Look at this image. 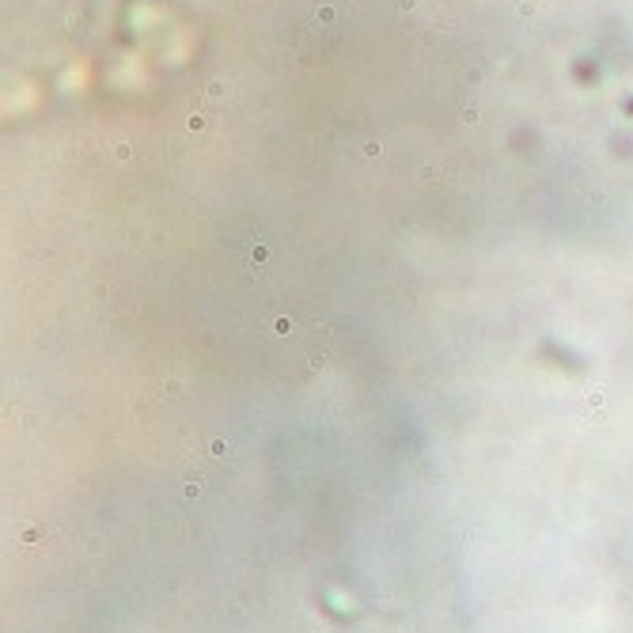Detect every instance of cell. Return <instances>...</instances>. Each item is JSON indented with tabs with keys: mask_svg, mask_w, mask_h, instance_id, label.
<instances>
[{
	"mask_svg": "<svg viewBox=\"0 0 633 633\" xmlns=\"http://www.w3.org/2000/svg\"><path fill=\"white\" fill-rule=\"evenodd\" d=\"M201 489H205V482H201V478H190V482H186V497L194 501V497H201Z\"/></svg>",
	"mask_w": 633,
	"mask_h": 633,
	"instance_id": "obj_1",
	"label": "cell"
},
{
	"mask_svg": "<svg viewBox=\"0 0 633 633\" xmlns=\"http://www.w3.org/2000/svg\"><path fill=\"white\" fill-rule=\"evenodd\" d=\"M205 95H209V99H220V95H228V88H224L220 80H213V84L205 88Z\"/></svg>",
	"mask_w": 633,
	"mask_h": 633,
	"instance_id": "obj_2",
	"label": "cell"
},
{
	"mask_svg": "<svg viewBox=\"0 0 633 633\" xmlns=\"http://www.w3.org/2000/svg\"><path fill=\"white\" fill-rule=\"evenodd\" d=\"M364 156H368V159H379V156H383V145H376V140H368V145H364Z\"/></svg>",
	"mask_w": 633,
	"mask_h": 633,
	"instance_id": "obj_3",
	"label": "cell"
},
{
	"mask_svg": "<svg viewBox=\"0 0 633 633\" xmlns=\"http://www.w3.org/2000/svg\"><path fill=\"white\" fill-rule=\"evenodd\" d=\"M205 126H209L205 114H190V129H194V133H197V129H205Z\"/></svg>",
	"mask_w": 633,
	"mask_h": 633,
	"instance_id": "obj_4",
	"label": "cell"
},
{
	"mask_svg": "<svg viewBox=\"0 0 633 633\" xmlns=\"http://www.w3.org/2000/svg\"><path fill=\"white\" fill-rule=\"evenodd\" d=\"M114 156H118V159H133V148L129 145H118V148H114Z\"/></svg>",
	"mask_w": 633,
	"mask_h": 633,
	"instance_id": "obj_5",
	"label": "cell"
},
{
	"mask_svg": "<svg viewBox=\"0 0 633 633\" xmlns=\"http://www.w3.org/2000/svg\"><path fill=\"white\" fill-rule=\"evenodd\" d=\"M251 254H254V262H266V254H270V247H254Z\"/></svg>",
	"mask_w": 633,
	"mask_h": 633,
	"instance_id": "obj_6",
	"label": "cell"
},
{
	"mask_svg": "<svg viewBox=\"0 0 633 633\" xmlns=\"http://www.w3.org/2000/svg\"><path fill=\"white\" fill-rule=\"evenodd\" d=\"M224 452H228V444H224V440H213V455L220 459V455H224Z\"/></svg>",
	"mask_w": 633,
	"mask_h": 633,
	"instance_id": "obj_7",
	"label": "cell"
}]
</instances>
